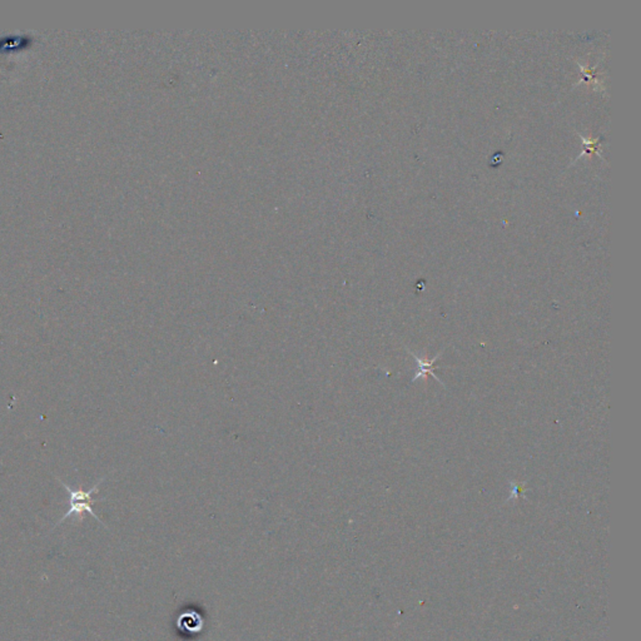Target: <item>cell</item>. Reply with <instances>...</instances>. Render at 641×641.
I'll use <instances>...</instances> for the list:
<instances>
[{
    "mask_svg": "<svg viewBox=\"0 0 641 641\" xmlns=\"http://www.w3.org/2000/svg\"><path fill=\"white\" fill-rule=\"evenodd\" d=\"M103 481H104V477H103V479L99 480V481H98V482L95 483V485L93 486L92 488H90V490L83 491V490H73V488H70L69 486L67 485V483H64L63 481H61V480H59V482H60L63 486H64V488L67 490L68 495H69V500H68V504H69V508H68L67 513H65V515L63 516L60 520H59L58 524H56V526H58V525H60L61 522H64L65 520H67L68 517H70L72 515H78V516H80V517H83L81 515H83L84 512L90 513V516H93V517H94L97 521H99L101 524H103V522L101 521V519H99V517L95 515V512L93 511V507H92L94 502L99 501V500L93 499V495L97 494L98 487H99V485H101Z\"/></svg>",
    "mask_w": 641,
    "mask_h": 641,
    "instance_id": "obj_1",
    "label": "cell"
},
{
    "mask_svg": "<svg viewBox=\"0 0 641 641\" xmlns=\"http://www.w3.org/2000/svg\"><path fill=\"white\" fill-rule=\"evenodd\" d=\"M415 358H416V360H417V362H418V368H420V371L417 372V374H416V377H415V378H413V381H415L416 378H418V377L424 376V374H426V372H428V374H431V376L435 377V378H437V377L435 376V374H433V372H432V368H433V362H435V361L437 360L438 357H435V358H433V360L428 361V362H425V361L420 360V358H418V356H415ZM437 379H438V378H437ZM438 381H440V379H438ZM440 382H441V381H440Z\"/></svg>",
    "mask_w": 641,
    "mask_h": 641,
    "instance_id": "obj_2",
    "label": "cell"
}]
</instances>
